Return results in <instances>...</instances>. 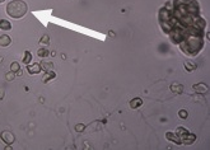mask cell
I'll use <instances>...</instances> for the list:
<instances>
[{
	"label": "cell",
	"mask_w": 210,
	"mask_h": 150,
	"mask_svg": "<svg viewBox=\"0 0 210 150\" xmlns=\"http://www.w3.org/2000/svg\"><path fill=\"white\" fill-rule=\"evenodd\" d=\"M7 14L12 18L19 19L22 17H24L28 11V7L23 0H13L7 5Z\"/></svg>",
	"instance_id": "6da1fadb"
},
{
	"label": "cell",
	"mask_w": 210,
	"mask_h": 150,
	"mask_svg": "<svg viewBox=\"0 0 210 150\" xmlns=\"http://www.w3.org/2000/svg\"><path fill=\"white\" fill-rule=\"evenodd\" d=\"M0 139H2L7 145H12L14 141H16V136H14L13 132L10 131H3L0 134Z\"/></svg>",
	"instance_id": "7a4b0ae2"
},
{
	"label": "cell",
	"mask_w": 210,
	"mask_h": 150,
	"mask_svg": "<svg viewBox=\"0 0 210 150\" xmlns=\"http://www.w3.org/2000/svg\"><path fill=\"white\" fill-rule=\"evenodd\" d=\"M195 140H196V135L195 134H187L186 136H184V138L181 139V144H185V145H191V144H194L195 143Z\"/></svg>",
	"instance_id": "3957f363"
},
{
	"label": "cell",
	"mask_w": 210,
	"mask_h": 150,
	"mask_svg": "<svg viewBox=\"0 0 210 150\" xmlns=\"http://www.w3.org/2000/svg\"><path fill=\"white\" fill-rule=\"evenodd\" d=\"M166 139L170 140V141H172V143H175V144H177V145H181L180 138H178L176 134H173L172 131H167V132H166Z\"/></svg>",
	"instance_id": "277c9868"
},
{
	"label": "cell",
	"mask_w": 210,
	"mask_h": 150,
	"mask_svg": "<svg viewBox=\"0 0 210 150\" xmlns=\"http://www.w3.org/2000/svg\"><path fill=\"white\" fill-rule=\"evenodd\" d=\"M27 70H28V73H30L31 75H35V74H38L40 71H41V65L40 64H28V66H27Z\"/></svg>",
	"instance_id": "5b68a950"
},
{
	"label": "cell",
	"mask_w": 210,
	"mask_h": 150,
	"mask_svg": "<svg viewBox=\"0 0 210 150\" xmlns=\"http://www.w3.org/2000/svg\"><path fill=\"white\" fill-rule=\"evenodd\" d=\"M12 43V38L8 34L0 36V47H8Z\"/></svg>",
	"instance_id": "8992f818"
},
{
	"label": "cell",
	"mask_w": 210,
	"mask_h": 150,
	"mask_svg": "<svg viewBox=\"0 0 210 150\" xmlns=\"http://www.w3.org/2000/svg\"><path fill=\"white\" fill-rule=\"evenodd\" d=\"M192 89H194V92H196V93H205V92L208 90V85H205L204 83H199V84H195V85L192 87Z\"/></svg>",
	"instance_id": "52a82bcc"
},
{
	"label": "cell",
	"mask_w": 210,
	"mask_h": 150,
	"mask_svg": "<svg viewBox=\"0 0 210 150\" xmlns=\"http://www.w3.org/2000/svg\"><path fill=\"white\" fill-rule=\"evenodd\" d=\"M55 76H56V74L52 70L51 71H45V75L42 76V81H44V83H49V81H51Z\"/></svg>",
	"instance_id": "ba28073f"
},
{
	"label": "cell",
	"mask_w": 210,
	"mask_h": 150,
	"mask_svg": "<svg viewBox=\"0 0 210 150\" xmlns=\"http://www.w3.org/2000/svg\"><path fill=\"white\" fill-rule=\"evenodd\" d=\"M140 106H143V99L142 98H133L130 101V107L133 108V110H135V108H139Z\"/></svg>",
	"instance_id": "9c48e42d"
},
{
	"label": "cell",
	"mask_w": 210,
	"mask_h": 150,
	"mask_svg": "<svg viewBox=\"0 0 210 150\" xmlns=\"http://www.w3.org/2000/svg\"><path fill=\"white\" fill-rule=\"evenodd\" d=\"M171 90L173 93H176V94H181L182 92H184V85L180 84V83H173L171 85Z\"/></svg>",
	"instance_id": "30bf717a"
},
{
	"label": "cell",
	"mask_w": 210,
	"mask_h": 150,
	"mask_svg": "<svg viewBox=\"0 0 210 150\" xmlns=\"http://www.w3.org/2000/svg\"><path fill=\"white\" fill-rule=\"evenodd\" d=\"M0 30L3 31H10L12 30V24L9 20H5V19H0Z\"/></svg>",
	"instance_id": "8fae6325"
},
{
	"label": "cell",
	"mask_w": 210,
	"mask_h": 150,
	"mask_svg": "<svg viewBox=\"0 0 210 150\" xmlns=\"http://www.w3.org/2000/svg\"><path fill=\"white\" fill-rule=\"evenodd\" d=\"M190 131L187 130V129H185V127H182V126H180V127H177V130H176V135L180 138V140L184 138V136H186L187 134H189Z\"/></svg>",
	"instance_id": "7c38bea8"
},
{
	"label": "cell",
	"mask_w": 210,
	"mask_h": 150,
	"mask_svg": "<svg viewBox=\"0 0 210 150\" xmlns=\"http://www.w3.org/2000/svg\"><path fill=\"white\" fill-rule=\"evenodd\" d=\"M41 69L44 70V71H51L54 69V65L52 62H47V61H44L41 64Z\"/></svg>",
	"instance_id": "4fadbf2b"
},
{
	"label": "cell",
	"mask_w": 210,
	"mask_h": 150,
	"mask_svg": "<svg viewBox=\"0 0 210 150\" xmlns=\"http://www.w3.org/2000/svg\"><path fill=\"white\" fill-rule=\"evenodd\" d=\"M32 61V53L30 51H24V57H23V62L24 64H30Z\"/></svg>",
	"instance_id": "5bb4252c"
},
{
	"label": "cell",
	"mask_w": 210,
	"mask_h": 150,
	"mask_svg": "<svg viewBox=\"0 0 210 150\" xmlns=\"http://www.w3.org/2000/svg\"><path fill=\"white\" fill-rule=\"evenodd\" d=\"M37 55H38L40 57H47V56L50 55V51H49L47 48H40V50L37 51Z\"/></svg>",
	"instance_id": "9a60e30c"
},
{
	"label": "cell",
	"mask_w": 210,
	"mask_h": 150,
	"mask_svg": "<svg viewBox=\"0 0 210 150\" xmlns=\"http://www.w3.org/2000/svg\"><path fill=\"white\" fill-rule=\"evenodd\" d=\"M19 70H21V65H19L17 61H14V62L10 65V71L17 73V71H19Z\"/></svg>",
	"instance_id": "2e32d148"
},
{
	"label": "cell",
	"mask_w": 210,
	"mask_h": 150,
	"mask_svg": "<svg viewBox=\"0 0 210 150\" xmlns=\"http://www.w3.org/2000/svg\"><path fill=\"white\" fill-rule=\"evenodd\" d=\"M185 69H186L187 71H194V70L196 69V65H195L194 62H189V61H186V62H185Z\"/></svg>",
	"instance_id": "e0dca14e"
},
{
	"label": "cell",
	"mask_w": 210,
	"mask_h": 150,
	"mask_svg": "<svg viewBox=\"0 0 210 150\" xmlns=\"http://www.w3.org/2000/svg\"><path fill=\"white\" fill-rule=\"evenodd\" d=\"M178 116L181 117V118H187V116H189V113H187V111L186 110H180L178 111Z\"/></svg>",
	"instance_id": "ac0fdd59"
},
{
	"label": "cell",
	"mask_w": 210,
	"mask_h": 150,
	"mask_svg": "<svg viewBox=\"0 0 210 150\" xmlns=\"http://www.w3.org/2000/svg\"><path fill=\"white\" fill-rule=\"evenodd\" d=\"M49 39H50V38H49V36H47V34H45L44 37H42V38L40 39V42H41V43H46V45H47V43L50 42Z\"/></svg>",
	"instance_id": "d6986e66"
},
{
	"label": "cell",
	"mask_w": 210,
	"mask_h": 150,
	"mask_svg": "<svg viewBox=\"0 0 210 150\" xmlns=\"http://www.w3.org/2000/svg\"><path fill=\"white\" fill-rule=\"evenodd\" d=\"M84 129H86V126H84V125H80V124L75 125V130H77L78 132H82V131H84Z\"/></svg>",
	"instance_id": "ffe728a7"
},
{
	"label": "cell",
	"mask_w": 210,
	"mask_h": 150,
	"mask_svg": "<svg viewBox=\"0 0 210 150\" xmlns=\"http://www.w3.org/2000/svg\"><path fill=\"white\" fill-rule=\"evenodd\" d=\"M14 76H16V75H14V73H13V71H10V73H8V74L5 75L7 80H9V81H12V80L14 79Z\"/></svg>",
	"instance_id": "44dd1931"
},
{
	"label": "cell",
	"mask_w": 210,
	"mask_h": 150,
	"mask_svg": "<svg viewBox=\"0 0 210 150\" xmlns=\"http://www.w3.org/2000/svg\"><path fill=\"white\" fill-rule=\"evenodd\" d=\"M4 95H5V92H4V89H3V88H0V101H2V99L4 98Z\"/></svg>",
	"instance_id": "7402d4cb"
},
{
	"label": "cell",
	"mask_w": 210,
	"mask_h": 150,
	"mask_svg": "<svg viewBox=\"0 0 210 150\" xmlns=\"http://www.w3.org/2000/svg\"><path fill=\"white\" fill-rule=\"evenodd\" d=\"M16 74H17V75H18V76H22V70H19V71H17V73H16Z\"/></svg>",
	"instance_id": "603a6c76"
},
{
	"label": "cell",
	"mask_w": 210,
	"mask_h": 150,
	"mask_svg": "<svg viewBox=\"0 0 210 150\" xmlns=\"http://www.w3.org/2000/svg\"><path fill=\"white\" fill-rule=\"evenodd\" d=\"M5 2V0H0V4H2V3H4Z\"/></svg>",
	"instance_id": "cb8c5ba5"
}]
</instances>
